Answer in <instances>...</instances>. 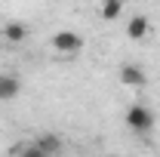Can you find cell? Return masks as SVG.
Wrapping results in <instances>:
<instances>
[{
	"instance_id": "cell-5",
	"label": "cell",
	"mask_w": 160,
	"mask_h": 157,
	"mask_svg": "<svg viewBox=\"0 0 160 157\" xmlns=\"http://www.w3.org/2000/svg\"><path fill=\"white\" fill-rule=\"evenodd\" d=\"M19 89H22V80L16 74L0 71V102H12V99L19 96Z\"/></svg>"
},
{
	"instance_id": "cell-4",
	"label": "cell",
	"mask_w": 160,
	"mask_h": 157,
	"mask_svg": "<svg viewBox=\"0 0 160 157\" xmlns=\"http://www.w3.org/2000/svg\"><path fill=\"white\" fill-rule=\"evenodd\" d=\"M151 34V19L148 16H129V22H126V37L129 40H145Z\"/></svg>"
},
{
	"instance_id": "cell-2",
	"label": "cell",
	"mask_w": 160,
	"mask_h": 157,
	"mask_svg": "<svg viewBox=\"0 0 160 157\" xmlns=\"http://www.w3.org/2000/svg\"><path fill=\"white\" fill-rule=\"evenodd\" d=\"M49 46L62 53V56H77L80 49H83V37H80L77 31H56L52 40H49Z\"/></svg>"
},
{
	"instance_id": "cell-7",
	"label": "cell",
	"mask_w": 160,
	"mask_h": 157,
	"mask_svg": "<svg viewBox=\"0 0 160 157\" xmlns=\"http://www.w3.org/2000/svg\"><path fill=\"white\" fill-rule=\"evenodd\" d=\"M120 13H123V0H102L99 3V16L108 19V22L120 19Z\"/></svg>"
},
{
	"instance_id": "cell-3",
	"label": "cell",
	"mask_w": 160,
	"mask_h": 157,
	"mask_svg": "<svg viewBox=\"0 0 160 157\" xmlns=\"http://www.w3.org/2000/svg\"><path fill=\"white\" fill-rule=\"evenodd\" d=\"M120 83H123V86H132V89H142V86L148 83V74H145V68L126 62V65H120Z\"/></svg>"
},
{
	"instance_id": "cell-1",
	"label": "cell",
	"mask_w": 160,
	"mask_h": 157,
	"mask_svg": "<svg viewBox=\"0 0 160 157\" xmlns=\"http://www.w3.org/2000/svg\"><path fill=\"white\" fill-rule=\"evenodd\" d=\"M126 126L132 133H151L154 129V114L145 105H129L126 108Z\"/></svg>"
},
{
	"instance_id": "cell-6",
	"label": "cell",
	"mask_w": 160,
	"mask_h": 157,
	"mask_svg": "<svg viewBox=\"0 0 160 157\" xmlns=\"http://www.w3.org/2000/svg\"><path fill=\"white\" fill-rule=\"evenodd\" d=\"M28 34H31V31H28L25 22H6V25H3V40H6V43H25Z\"/></svg>"
}]
</instances>
